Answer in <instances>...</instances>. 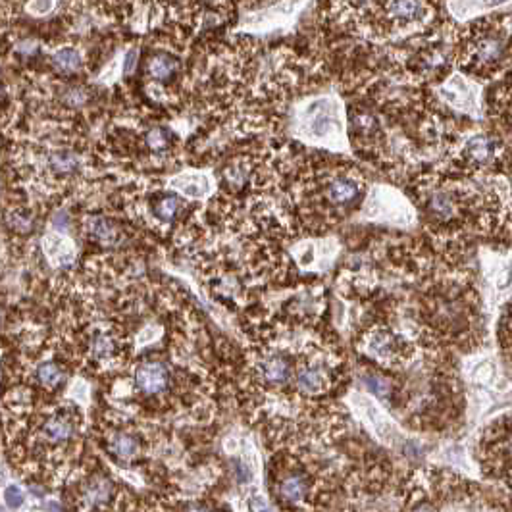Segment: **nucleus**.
I'll return each mask as SVG.
<instances>
[{"label": "nucleus", "instance_id": "nucleus-5", "mask_svg": "<svg viewBox=\"0 0 512 512\" xmlns=\"http://www.w3.org/2000/svg\"><path fill=\"white\" fill-rule=\"evenodd\" d=\"M116 486L106 476H95L85 482L77 493V511L104 512L114 505Z\"/></svg>", "mask_w": 512, "mask_h": 512}, {"label": "nucleus", "instance_id": "nucleus-6", "mask_svg": "<svg viewBox=\"0 0 512 512\" xmlns=\"http://www.w3.org/2000/svg\"><path fill=\"white\" fill-rule=\"evenodd\" d=\"M362 195V181L351 172H337L330 176L324 187V201L332 208L343 210L359 203Z\"/></svg>", "mask_w": 512, "mask_h": 512}, {"label": "nucleus", "instance_id": "nucleus-16", "mask_svg": "<svg viewBox=\"0 0 512 512\" xmlns=\"http://www.w3.org/2000/svg\"><path fill=\"white\" fill-rule=\"evenodd\" d=\"M180 208L181 201L178 197H174V195H164V197H160V199L154 203V218H156L158 222L170 224V222H174V218L178 216Z\"/></svg>", "mask_w": 512, "mask_h": 512}, {"label": "nucleus", "instance_id": "nucleus-7", "mask_svg": "<svg viewBox=\"0 0 512 512\" xmlns=\"http://www.w3.org/2000/svg\"><path fill=\"white\" fill-rule=\"evenodd\" d=\"M339 114V110L335 112V104H326L322 106V101L316 103V110H310L305 114V120H310L305 124V131L308 129L310 139H318L320 143L328 145L330 135H341V122L339 118L332 120Z\"/></svg>", "mask_w": 512, "mask_h": 512}, {"label": "nucleus", "instance_id": "nucleus-19", "mask_svg": "<svg viewBox=\"0 0 512 512\" xmlns=\"http://www.w3.org/2000/svg\"><path fill=\"white\" fill-rule=\"evenodd\" d=\"M493 374H495L493 364H491V362H482V364L478 366V370H476V382L487 384V382H491Z\"/></svg>", "mask_w": 512, "mask_h": 512}, {"label": "nucleus", "instance_id": "nucleus-12", "mask_svg": "<svg viewBox=\"0 0 512 512\" xmlns=\"http://www.w3.org/2000/svg\"><path fill=\"white\" fill-rule=\"evenodd\" d=\"M87 231L95 241H99L101 245H106V247L116 245L118 239H120V231L106 218H91Z\"/></svg>", "mask_w": 512, "mask_h": 512}, {"label": "nucleus", "instance_id": "nucleus-13", "mask_svg": "<svg viewBox=\"0 0 512 512\" xmlns=\"http://www.w3.org/2000/svg\"><path fill=\"white\" fill-rule=\"evenodd\" d=\"M64 376H66L64 368L58 362H54V360H47V362L39 364V368L35 372V378H37L39 385L43 389H49V391L58 389L60 384L64 382Z\"/></svg>", "mask_w": 512, "mask_h": 512}, {"label": "nucleus", "instance_id": "nucleus-17", "mask_svg": "<svg viewBox=\"0 0 512 512\" xmlns=\"http://www.w3.org/2000/svg\"><path fill=\"white\" fill-rule=\"evenodd\" d=\"M364 382L368 385V389H370L374 395H378L380 399H389L391 393H393L389 380L384 378V376H380V374H370V376H366Z\"/></svg>", "mask_w": 512, "mask_h": 512}, {"label": "nucleus", "instance_id": "nucleus-18", "mask_svg": "<svg viewBox=\"0 0 512 512\" xmlns=\"http://www.w3.org/2000/svg\"><path fill=\"white\" fill-rule=\"evenodd\" d=\"M4 501H6V505L10 507V509H20L24 503H26V495H24V491H22V487L18 486H8L6 487V491H4Z\"/></svg>", "mask_w": 512, "mask_h": 512}, {"label": "nucleus", "instance_id": "nucleus-1", "mask_svg": "<svg viewBox=\"0 0 512 512\" xmlns=\"http://www.w3.org/2000/svg\"><path fill=\"white\" fill-rule=\"evenodd\" d=\"M512 35L509 29L487 26L482 29H472L466 37L462 49L461 64L476 74L495 76L499 68L511 58Z\"/></svg>", "mask_w": 512, "mask_h": 512}, {"label": "nucleus", "instance_id": "nucleus-4", "mask_svg": "<svg viewBox=\"0 0 512 512\" xmlns=\"http://www.w3.org/2000/svg\"><path fill=\"white\" fill-rule=\"evenodd\" d=\"M405 351H407V343L389 328H376L374 332L368 333V343H366L368 357L382 362L385 366L401 364Z\"/></svg>", "mask_w": 512, "mask_h": 512}, {"label": "nucleus", "instance_id": "nucleus-11", "mask_svg": "<svg viewBox=\"0 0 512 512\" xmlns=\"http://www.w3.org/2000/svg\"><path fill=\"white\" fill-rule=\"evenodd\" d=\"M172 187L193 199L210 193V181L206 180L205 174H197V172H189L185 176L181 174L178 178H174Z\"/></svg>", "mask_w": 512, "mask_h": 512}, {"label": "nucleus", "instance_id": "nucleus-2", "mask_svg": "<svg viewBox=\"0 0 512 512\" xmlns=\"http://www.w3.org/2000/svg\"><path fill=\"white\" fill-rule=\"evenodd\" d=\"M81 428V416L76 409L49 410L45 420L37 424V445L45 451H64L68 445H72L79 437Z\"/></svg>", "mask_w": 512, "mask_h": 512}, {"label": "nucleus", "instance_id": "nucleus-21", "mask_svg": "<svg viewBox=\"0 0 512 512\" xmlns=\"http://www.w3.org/2000/svg\"><path fill=\"white\" fill-rule=\"evenodd\" d=\"M187 512H212V511H208V509H205V507H191V509H189V511Z\"/></svg>", "mask_w": 512, "mask_h": 512}, {"label": "nucleus", "instance_id": "nucleus-20", "mask_svg": "<svg viewBox=\"0 0 512 512\" xmlns=\"http://www.w3.org/2000/svg\"><path fill=\"white\" fill-rule=\"evenodd\" d=\"M412 512H437L432 505H418Z\"/></svg>", "mask_w": 512, "mask_h": 512}, {"label": "nucleus", "instance_id": "nucleus-9", "mask_svg": "<svg viewBox=\"0 0 512 512\" xmlns=\"http://www.w3.org/2000/svg\"><path fill=\"white\" fill-rule=\"evenodd\" d=\"M108 451L116 461L129 462L139 455L141 441H139V437H135V434L126 432V430L112 432L108 437Z\"/></svg>", "mask_w": 512, "mask_h": 512}, {"label": "nucleus", "instance_id": "nucleus-8", "mask_svg": "<svg viewBox=\"0 0 512 512\" xmlns=\"http://www.w3.org/2000/svg\"><path fill=\"white\" fill-rule=\"evenodd\" d=\"M310 495V482H308L307 474L303 472H291L285 474L278 482V497L280 501L295 507V505H303Z\"/></svg>", "mask_w": 512, "mask_h": 512}, {"label": "nucleus", "instance_id": "nucleus-3", "mask_svg": "<svg viewBox=\"0 0 512 512\" xmlns=\"http://www.w3.org/2000/svg\"><path fill=\"white\" fill-rule=\"evenodd\" d=\"M133 385L139 397L153 401L172 389V370L160 359L141 360L133 372Z\"/></svg>", "mask_w": 512, "mask_h": 512}, {"label": "nucleus", "instance_id": "nucleus-15", "mask_svg": "<svg viewBox=\"0 0 512 512\" xmlns=\"http://www.w3.org/2000/svg\"><path fill=\"white\" fill-rule=\"evenodd\" d=\"M54 66L64 74H76L83 66V58L74 47H62L52 54Z\"/></svg>", "mask_w": 512, "mask_h": 512}, {"label": "nucleus", "instance_id": "nucleus-10", "mask_svg": "<svg viewBox=\"0 0 512 512\" xmlns=\"http://www.w3.org/2000/svg\"><path fill=\"white\" fill-rule=\"evenodd\" d=\"M462 151H464L462 156H464L468 162H472L474 166H482V164H486V162H489V160L495 156L497 143H495L493 139H489L487 135H474V137H470V139L464 143V149H462Z\"/></svg>", "mask_w": 512, "mask_h": 512}, {"label": "nucleus", "instance_id": "nucleus-14", "mask_svg": "<svg viewBox=\"0 0 512 512\" xmlns=\"http://www.w3.org/2000/svg\"><path fill=\"white\" fill-rule=\"evenodd\" d=\"M180 64L170 54H156L149 60V74L158 81H168L170 77L176 76Z\"/></svg>", "mask_w": 512, "mask_h": 512}]
</instances>
